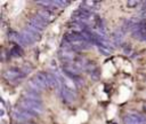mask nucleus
<instances>
[{"label": "nucleus", "mask_w": 146, "mask_h": 124, "mask_svg": "<svg viewBox=\"0 0 146 124\" xmlns=\"http://www.w3.org/2000/svg\"><path fill=\"white\" fill-rule=\"evenodd\" d=\"M19 108L31 113V114H42L43 113V108L41 102H36V101H31V100H22L19 102Z\"/></svg>", "instance_id": "f257e3e1"}, {"label": "nucleus", "mask_w": 146, "mask_h": 124, "mask_svg": "<svg viewBox=\"0 0 146 124\" xmlns=\"http://www.w3.org/2000/svg\"><path fill=\"white\" fill-rule=\"evenodd\" d=\"M34 117L35 116L33 114H31V113H29V111H26V110H24L22 108H15L13 110V118L15 121L22 123V124L23 123H26L29 121H32Z\"/></svg>", "instance_id": "f03ea898"}, {"label": "nucleus", "mask_w": 146, "mask_h": 124, "mask_svg": "<svg viewBox=\"0 0 146 124\" xmlns=\"http://www.w3.org/2000/svg\"><path fill=\"white\" fill-rule=\"evenodd\" d=\"M63 71L68 76V77H71V78H75V80L79 78V76H80V72H81V70H80V68H78L75 64H73V62H66V63H64L63 64Z\"/></svg>", "instance_id": "7ed1b4c3"}, {"label": "nucleus", "mask_w": 146, "mask_h": 124, "mask_svg": "<svg viewBox=\"0 0 146 124\" xmlns=\"http://www.w3.org/2000/svg\"><path fill=\"white\" fill-rule=\"evenodd\" d=\"M21 36H22V38H23V40L25 41L26 45H31V44H33V42H35L36 40L40 39V34L34 33V32H32L31 30H29L26 28L24 30H22Z\"/></svg>", "instance_id": "20e7f679"}, {"label": "nucleus", "mask_w": 146, "mask_h": 124, "mask_svg": "<svg viewBox=\"0 0 146 124\" xmlns=\"http://www.w3.org/2000/svg\"><path fill=\"white\" fill-rule=\"evenodd\" d=\"M3 78L7 79V80H14V79H17V78H21V77H24L25 73L21 70V69H8L6 70L3 73H2Z\"/></svg>", "instance_id": "39448f33"}, {"label": "nucleus", "mask_w": 146, "mask_h": 124, "mask_svg": "<svg viewBox=\"0 0 146 124\" xmlns=\"http://www.w3.org/2000/svg\"><path fill=\"white\" fill-rule=\"evenodd\" d=\"M29 23L31 24V25H33V26H35V28H38V29H40L41 31L47 26V21H44L40 15H38V14H35L34 16H32V17H30L29 18Z\"/></svg>", "instance_id": "423d86ee"}, {"label": "nucleus", "mask_w": 146, "mask_h": 124, "mask_svg": "<svg viewBox=\"0 0 146 124\" xmlns=\"http://www.w3.org/2000/svg\"><path fill=\"white\" fill-rule=\"evenodd\" d=\"M62 96H63V100L65 102H73L76 99V93H75V91L70 90V88L64 86L62 88Z\"/></svg>", "instance_id": "0eeeda50"}, {"label": "nucleus", "mask_w": 146, "mask_h": 124, "mask_svg": "<svg viewBox=\"0 0 146 124\" xmlns=\"http://www.w3.org/2000/svg\"><path fill=\"white\" fill-rule=\"evenodd\" d=\"M33 80H34L38 85H40L42 88L49 86V84H48V78H47V73H44V72H38V73L34 76Z\"/></svg>", "instance_id": "6e6552de"}, {"label": "nucleus", "mask_w": 146, "mask_h": 124, "mask_svg": "<svg viewBox=\"0 0 146 124\" xmlns=\"http://www.w3.org/2000/svg\"><path fill=\"white\" fill-rule=\"evenodd\" d=\"M8 38H9V40H11L13 42L17 44L18 46H25V45H26V44H25V41L23 40V38H22L21 33H17V32L10 31V32H8Z\"/></svg>", "instance_id": "1a4fd4ad"}, {"label": "nucleus", "mask_w": 146, "mask_h": 124, "mask_svg": "<svg viewBox=\"0 0 146 124\" xmlns=\"http://www.w3.org/2000/svg\"><path fill=\"white\" fill-rule=\"evenodd\" d=\"M23 98L25 100H31V101H36V102H41V98L39 94L31 92V91H24L23 92Z\"/></svg>", "instance_id": "9d476101"}, {"label": "nucleus", "mask_w": 146, "mask_h": 124, "mask_svg": "<svg viewBox=\"0 0 146 124\" xmlns=\"http://www.w3.org/2000/svg\"><path fill=\"white\" fill-rule=\"evenodd\" d=\"M59 56L62 59H64L65 61H71L75 57V54H74V51H68V49H62L59 52Z\"/></svg>", "instance_id": "9b49d317"}, {"label": "nucleus", "mask_w": 146, "mask_h": 124, "mask_svg": "<svg viewBox=\"0 0 146 124\" xmlns=\"http://www.w3.org/2000/svg\"><path fill=\"white\" fill-rule=\"evenodd\" d=\"M27 86H29V91L34 92V93H36V94H40V93L42 92V87H41L40 85H38L33 79H32V80H29Z\"/></svg>", "instance_id": "f8f14e48"}, {"label": "nucleus", "mask_w": 146, "mask_h": 124, "mask_svg": "<svg viewBox=\"0 0 146 124\" xmlns=\"http://www.w3.org/2000/svg\"><path fill=\"white\" fill-rule=\"evenodd\" d=\"M38 15H40L44 21H50V18H51V11L50 10H48V9H41V10H39L38 11Z\"/></svg>", "instance_id": "ddd939ff"}, {"label": "nucleus", "mask_w": 146, "mask_h": 124, "mask_svg": "<svg viewBox=\"0 0 146 124\" xmlns=\"http://www.w3.org/2000/svg\"><path fill=\"white\" fill-rule=\"evenodd\" d=\"M10 55H13V56H22L23 55V49L21 48V46L16 45L10 49Z\"/></svg>", "instance_id": "4468645a"}, {"label": "nucleus", "mask_w": 146, "mask_h": 124, "mask_svg": "<svg viewBox=\"0 0 146 124\" xmlns=\"http://www.w3.org/2000/svg\"><path fill=\"white\" fill-rule=\"evenodd\" d=\"M62 80H63V83H64V86H65V87H67V88H70V90H73V91H74L75 85H74L73 80H71V79H68V78H64V79H62Z\"/></svg>", "instance_id": "2eb2a0df"}, {"label": "nucleus", "mask_w": 146, "mask_h": 124, "mask_svg": "<svg viewBox=\"0 0 146 124\" xmlns=\"http://www.w3.org/2000/svg\"><path fill=\"white\" fill-rule=\"evenodd\" d=\"M98 49H99V52H100L103 55H106V56L111 55V49H110V48H107V47H104V46H98Z\"/></svg>", "instance_id": "dca6fc26"}, {"label": "nucleus", "mask_w": 146, "mask_h": 124, "mask_svg": "<svg viewBox=\"0 0 146 124\" xmlns=\"http://www.w3.org/2000/svg\"><path fill=\"white\" fill-rule=\"evenodd\" d=\"M139 3H140V1H138V0H129V1H127V7L133 8V7L138 6Z\"/></svg>", "instance_id": "f3484780"}, {"label": "nucleus", "mask_w": 146, "mask_h": 124, "mask_svg": "<svg viewBox=\"0 0 146 124\" xmlns=\"http://www.w3.org/2000/svg\"><path fill=\"white\" fill-rule=\"evenodd\" d=\"M26 29H29V30H31L32 32L38 33V34H40V32H41V30H40V29H38V28H35V26L31 25L30 23H27V24H26Z\"/></svg>", "instance_id": "a211bd4d"}, {"label": "nucleus", "mask_w": 146, "mask_h": 124, "mask_svg": "<svg viewBox=\"0 0 146 124\" xmlns=\"http://www.w3.org/2000/svg\"><path fill=\"white\" fill-rule=\"evenodd\" d=\"M22 71H23L25 75H26V73H30V72H31V67H26V65H25V67H23V70H22Z\"/></svg>", "instance_id": "6ab92c4d"}, {"label": "nucleus", "mask_w": 146, "mask_h": 124, "mask_svg": "<svg viewBox=\"0 0 146 124\" xmlns=\"http://www.w3.org/2000/svg\"><path fill=\"white\" fill-rule=\"evenodd\" d=\"M124 53H125V54H129V53H130V46L124 48Z\"/></svg>", "instance_id": "aec40b11"}, {"label": "nucleus", "mask_w": 146, "mask_h": 124, "mask_svg": "<svg viewBox=\"0 0 146 124\" xmlns=\"http://www.w3.org/2000/svg\"><path fill=\"white\" fill-rule=\"evenodd\" d=\"M0 115H1V117H2L3 115H5V110H3V107L1 108V111H0Z\"/></svg>", "instance_id": "412c9836"}, {"label": "nucleus", "mask_w": 146, "mask_h": 124, "mask_svg": "<svg viewBox=\"0 0 146 124\" xmlns=\"http://www.w3.org/2000/svg\"><path fill=\"white\" fill-rule=\"evenodd\" d=\"M23 124H33V123H29V122H26V123H23Z\"/></svg>", "instance_id": "4be33fe9"}, {"label": "nucleus", "mask_w": 146, "mask_h": 124, "mask_svg": "<svg viewBox=\"0 0 146 124\" xmlns=\"http://www.w3.org/2000/svg\"><path fill=\"white\" fill-rule=\"evenodd\" d=\"M144 110L146 111V104H144Z\"/></svg>", "instance_id": "5701e85b"}]
</instances>
